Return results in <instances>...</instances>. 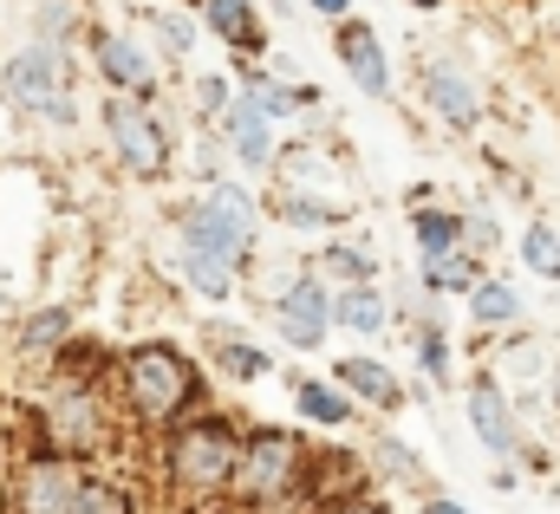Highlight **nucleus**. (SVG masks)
I'll return each mask as SVG.
<instances>
[{
  "label": "nucleus",
  "instance_id": "nucleus-35",
  "mask_svg": "<svg viewBox=\"0 0 560 514\" xmlns=\"http://www.w3.org/2000/svg\"><path fill=\"white\" fill-rule=\"evenodd\" d=\"M313 514H392L385 502H365V495H346V502H332V509H313Z\"/></svg>",
  "mask_w": 560,
  "mask_h": 514
},
{
  "label": "nucleus",
  "instance_id": "nucleus-24",
  "mask_svg": "<svg viewBox=\"0 0 560 514\" xmlns=\"http://www.w3.org/2000/svg\"><path fill=\"white\" fill-rule=\"evenodd\" d=\"M313 273L326 280V287H359V280H378V248L372 242H326L319 260H313Z\"/></svg>",
  "mask_w": 560,
  "mask_h": 514
},
{
  "label": "nucleus",
  "instance_id": "nucleus-6",
  "mask_svg": "<svg viewBox=\"0 0 560 514\" xmlns=\"http://www.w3.org/2000/svg\"><path fill=\"white\" fill-rule=\"evenodd\" d=\"M176 242L183 248H209L229 255L235 267H248V255L261 248V202L242 183H202V196L189 209H176Z\"/></svg>",
  "mask_w": 560,
  "mask_h": 514
},
{
  "label": "nucleus",
  "instance_id": "nucleus-3",
  "mask_svg": "<svg viewBox=\"0 0 560 514\" xmlns=\"http://www.w3.org/2000/svg\"><path fill=\"white\" fill-rule=\"evenodd\" d=\"M26 423H33V449L72 456V463H105L118 449L125 410H118L105 378H59V372H46V390L33 397Z\"/></svg>",
  "mask_w": 560,
  "mask_h": 514
},
{
  "label": "nucleus",
  "instance_id": "nucleus-13",
  "mask_svg": "<svg viewBox=\"0 0 560 514\" xmlns=\"http://www.w3.org/2000/svg\"><path fill=\"white\" fill-rule=\"evenodd\" d=\"M418 85H423V105H430L450 130H476L482 125V92L463 79V66H450V59H423Z\"/></svg>",
  "mask_w": 560,
  "mask_h": 514
},
{
  "label": "nucleus",
  "instance_id": "nucleus-4",
  "mask_svg": "<svg viewBox=\"0 0 560 514\" xmlns=\"http://www.w3.org/2000/svg\"><path fill=\"white\" fill-rule=\"evenodd\" d=\"M306 469H313V443L306 430H280V423H261V430H242V456H235V482H229V502L235 509H287L306 495Z\"/></svg>",
  "mask_w": 560,
  "mask_h": 514
},
{
  "label": "nucleus",
  "instance_id": "nucleus-38",
  "mask_svg": "<svg viewBox=\"0 0 560 514\" xmlns=\"http://www.w3.org/2000/svg\"><path fill=\"white\" fill-rule=\"evenodd\" d=\"M411 7H418V13H436V7H450V0H411Z\"/></svg>",
  "mask_w": 560,
  "mask_h": 514
},
{
  "label": "nucleus",
  "instance_id": "nucleus-11",
  "mask_svg": "<svg viewBox=\"0 0 560 514\" xmlns=\"http://www.w3.org/2000/svg\"><path fill=\"white\" fill-rule=\"evenodd\" d=\"M275 332L287 346H300V352H319V346H326V332H332V287H326L313 267L293 273L287 293L275 300Z\"/></svg>",
  "mask_w": 560,
  "mask_h": 514
},
{
  "label": "nucleus",
  "instance_id": "nucleus-33",
  "mask_svg": "<svg viewBox=\"0 0 560 514\" xmlns=\"http://www.w3.org/2000/svg\"><path fill=\"white\" fill-rule=\"evenodd\" d=\"M235 105V79L222 72H202L196 79V125H222V112Z\"/></svg>",
  "mask_w": 560,
  "mask_h": 514
},
{
  "label": "nucleus",
  "instance_id": "nucleus-32",
  "mask_svg": "<svg viewBox=\"0 0 560 514\" xmlns=\"http://www.w3.org/2000/svg\"><path fill=\"white\" fill-rule=\"evenodd\" d=\"M522 267H535L541 280H560V229L555 222H528L522 229Z\"/></svg>",
  "mask_w": 560,
  "mask_h": 514
},
{
  "label": "nucleus",
  "instance_id": "nucleus-23",
  "mask_svg": "<svg viewBox=\"0 0 560 514\" xmlns=\"http://www.w3.org/2000/svg\"><path fill=\"white\" fill-rule=\"evenodd\" d=\"M293 385V404L313 430H346L352 423V397L332 385V378H287Z\"/></svg>",
  "mask_w": 560,
  "mask_h": 514
},
{
  "label": "nucleus",
  "instance_id": "nucleus-20",
  "mask_svg": "<svg viewBox=\"0 0 560 514\" xmlns=\"http://www.w3.org/2000/svg\"><path fill=\"white\" fill-rule=\"evenodd\" d=\"M332 326L359 332V339H378L392 326V300L378 293V280H359V287H332Z\"/></svg>",
  "mask_w": 560,
  "mask_h": 514
},
{
  "label": "nucleus",
  "instance_id": "nucleus-14",
  "mask_svg": "<svg viewBox=\"0 0 560 514\" xmlns=\"http://www.w3.org/2000/svg\"><path fill=\"white\" fill-rule=\"evenodd\" d=\"M189 7H196V26H209L235 59H268V26L255 0H189Z\"/></svg>",
  "mask_w": 560,
  "mask_h": 514
},
{
  "label": "nucleus",
  "instance_id": "nucleus-34",
  "mask_svg": "<svg viewBox=\"0 0 560 514\" xmlns=\"http://www.w3.org/2000/svg\"><path fill=\"white\" fill-rule=\"evenodd\" d=\"M495 242H502V229H495L489 215H463V248H469V255H476V260L489 255Z\"/></svg>",
  "mask_w": 560,
  "mask_h": 514
},
{
  "label": "nucleus",
  "instance_id": "nucleus-2",
  "mask_svg": "<svg viewBox=\"0 0 560 514\" xmlns=\"http://www.w3.org/2000/svg\"><path fill=\"white\" fill-rule=\"evenodd\" d=\"M235 456H242V417H229V410L196 404L189 417H176L170 430H156V469H163V489H170L176 502H189V509L229 502Z\"/></svg>",
  "mask_w": 560,
  "mask_h": 514
},
{
  "label": "nucleus",
  "instance_id": "nucleus-5",
  "mask_svg": "<svg viewBox=\"0 0 560 514\" xmlns=\"http://www.w3.org/2000/svg\"><path fill=\"white\" fill-rule=\"evenodd\" d=\"M0 98L20 105L26 118L52 130L79 125V98H72V46H52V39H20L7 59H0Z\"/></svg>",
  "mask_w": 560,
  "mask_h": 514
},
{
  "label": "nucleus",
  "instance_id": "nucleus-28",
  "mask_svg": "<svg viewBox=\"0 0 560 514\" xmlns=\"http://www.w3.org/2000/svg\"><path fill=\"white\" fill-rule=\"evenodd\" d=\"M143 20H150V39H156L163 59H189L196 52V13H183V7H143Z\"/></svg>",
  "mask_w": 560,
  "mask_h": 514
},
{
  "label": "nucleus",
  "instance_id": "nucleus-30",
  "mask_svg": "<svg viewBox=\"0 0 560 514\" xmlns=\"http://www.w3.org/2000/svg\"><path fill=\"white\" fill-rule=\"evenodd\" d=\"M33 39H52V46L85 39V7L79 0H33Z\"/></svg>",
  "mask_w": 560,
  "mask_h": 514
},
{
  "label": "nucleus",
  "instance_id": "nucleus-27",
  "mask_svg": "<svg viewBox=\"0 0 560 514\" xmlns=\"http://www.w3.org/2000/svg\"><path fill=\"white\" fill-rule=\"evenodd\" d=\"M418 280H423V293H469L476 280H482V260L469 255V248H443V255H423L418 267Z\"/></svg>",
  "mask_w": 560,
  "mask_h": 514
},
{
  "label": "nucleus",
  "instance_id": "nucleus-16",
  "mask_svg": "<svg viewBox=\"0 0 560 514\" xmlns=\"http://www.w3.org/2000/svg\"><path fill=\"white\" fill-rule=\"evenodd\" d=\"M332 385L346 390L352 404H372V410H405V385H398V372H392L385 359L352 352V359H339V365H332Z\"/></svg>",
  "mask_w": 560,
  "mask_h": 514
},
{
  "label": "nucleus",
  "instance_id": "nucleus-26",
  "mask_svg": "<svg viewBox=\"0 0 560 514\" xmlns=\"http://www.w3.org/2000/svg\"><path fill=\"white\" fill-rule=\"evenodd\" d=\"M365 469L385 476V482H423L418 449H411L398 430H372V436H365Z\"/></svg>",
  "mask_w": 560,
  "mask_h": 514
},
{
  "label": "nucleus",
  "instance_id": "nucleus-25",
  "mask_svg": "<svg viewBox=\"0 0 560 514\" xmlns=\"http://www.w3.org/2000/svg\"><path fill=\"white\" fill-rule=\"evenodd\" d=\"M209 365H215L222 378H235V385H255V378L275 372V359H268L255 339H242V332H215V339H209Z\"/></svg>",
  "mask_w": 560,
  "mask_h": 514
},
{
  "label": "nucleus",
  "instance_id": "nucleus-37",
  "mask_svg": "<svg viewBox=\"0 0 560 514\" xmlns=\"http://www.w3.org/2000/svg\"><path fill=\"white\" fill-rule=\"evenodd\" d=\"M418 514H469V509H463V502H450V495H423Z\"/></svg>",
  "mask_w": 560,
  "mask_h": 514
},
{
  "label": "nucleus",
  "instance_id": "nucleus-10",
  "mask_svg": "<svg viewBox=\"0 0 560 514\" xmlns=\"http://www.w3.org/2000/svg\"><path fill=\"white\" fill-rule=\"evenodd\" d=\"M463 410H469V430H476V443H482L489 456H502V463H522V456H528V443H522V410H515V397L502 390V378L476 372L469 390H463Z\"/></svg>",
  "mask_w": 560,
  "mask_h": 514
},
{
  "label": "nucleus",
  "instance_id": "nucleus-9",
  "mask_svg": "<svg viewBox=\"0 0 560 514\" xmlns=\"http://www.w3.org/2000/svg\"><path fill=\"white\" fill-rule=\"evenodd\" d=\"M79 46H85L92 72L105 79V92H125V98H150V105H156V92H163V72H156V52L143 46L138 33L85 20V39H79Z\"/></svg>",
  "mask_w": 560,
  "mask_h": 514
},
{
  "label": "nucleus",
  "instance_id": "nucleus-18",
  "mask_svg": "<svg viewBox=\"0 0 560 514\" xmlns=\"http://www.w3.org/2000/svg\"><path fill=\"white\" fill-rule=\"evenodd\" d=\"M72 332H79L72 306H59V300H52V306H33L26 319H13V352H20V359H33V365H46Z\"/></svg>",
  "mask_w": 560,
  "mask_h": 514
},
{
  "label": "nucleus",
  "instance_id": "nucleus-22",
  "mask_svg": "<svg viewBox=\"0 0 560 514\" xmlns=\"http://www.w3.org/2000/svg\"><path fill=\"white\" fill-rule=\"evenodd\" d=\"M72 514H138V489H131L118 469L85 463V482H79V502H72Z\"/></svg>",
  "mask_w": 560,
  "mask_h": 514
},
{
  "label": "nucleus",
  "instance_id": "nucleus-21",
  "mask_svg": "<svg viewBox=\"0 0 560 514\" xmlns=\"http://www.w3.org/2000/svg\"><path fill=\"white\" fill-rule=\"evenodd\" d=\"M275 209H280L287 229H339V222L352 215L339 196H319V189H300V183H280Z\"/></svg>",
  "mask_w": 560,
  "mask_h": 514
},
{
  "label": "nucleus",
  "instance_id": "nucleus-39",
  "mask_svg": "<svg viewBox=\"0 0 560 514\" xmlns=\"http://www.w3.org/2000/svg\"><path fill=\"white\" fill-rule=\"evenodd\" d=\"M555 397H560V372H555Z\"/></svg>",
  "mask_w": 560,
  "mask_h": 514
},
{
  "label": "nucleus",
  "instance_id": "nucleus-7",
  "mask_svg": "<svg viewBox=\"0 0 560 514\" xmlns=\"http://www.w3.org/2000/svg\"><path fill=\"white\" fill-rule=\"evenodd\" d=\"M98 130H105V150H112V163H118L125 176H138V183H163V176H170V163H176V137H170V125L156 118L150 98L105 92V105H98Z\"/></svg>",
  "mask_w": 560,
  "mask_h": 514
},
{
  "label": "nucleus",
  "instance_id": "nucleus-8",
  "mask_svg": "<svg viewBox=\"0 0 560 514\" xmlns=\"http://www.w3.org/2000/svg\"><path fill=\"white\" fill-rule=\"evenodd\" d=\"M79 482H85V463L52 456V449H26L0 482V514H72Z\"/></svg>",
  "mask_w": 560,
  "mask_h": 514
},
{
  "label": "nucleus",
  "instance_id": "nucleus-15",
  "mask_svg": "<svg viewBox=\"0 0 560 514\" xmlns=\"http://www.w3.org/2000/svg\"><path fill=\"white\" fill-rule=\"evenodd\" d=\"M222 143L235 150V163H248V170H275V156H280V137H275V118L255 105V98H242L235 92V105L222 112Z\"/></svg>",
  "mask_w": 560,
  "mask_h": 514
},
{
  "label": "nucleus",
  "instance_id": "nucleus-19",
  "mask_svg": "<svg viewBox=\"0 0 560 514\" xmlns=\"http://www.w3.org/2000/svg\"><path fill=\"white\" fill-rule=\"evenodd\" d=\"M176 267H183V287H189L196 300H209V306L235 300V287H242V267L229 255H209V248H183V242H176Z\"/></svg>",
  "mask_w": 560,
  "mask_h": 514
},
{
  "label": "nucleus",
  "instance_id": "nucleus-36",
  "mask_svg": "<svg viewBox=\"0 0 560 514\" xmlns=\"http://www.w3.org/2000/svg\"><path fill=\"white\" fill-rule=\"evenodd\" d=\"M306 13H319V20H346L352 0H306Z\"/></svg>",
  "mask_w": 560,
  "mask_h": 514
},
{
  "label": "nucleus",
  "instance_id": "nucleus-12",
  "mask_svg": "<svg viewBox=\"0 0 560 514\" xmlns=\"http://www.w3.org/2000/svg\"><path fill=\"white\" fill-rule=\"evenodd\" d=\"M332 46H339V66L352 72V85L365 98H392V59H385V39L365 26V20H332Z\"/></svg>",
  "mask_w": 560,
  "mask_h": 514
},
{
  "label": "nucleus",
  "instance_id": "nucleus-29",
  "mask_svg": "<svg viewBox=\"0 0 560 514\" xmlns=\"http://www.w3.org/2000/svg\"><path fill=\"white\" fill-rule=\"evenodd\" d=\"M411 235H418V255L463 248V215H456V209H436V202H418V209H411Z\"/></svg>",
  "mask_w": 560,
  "mask_h": 514
},
{
  "label": "nucleus",
  "instance_id": "nucleus-31",
  "mask_svg": "<svg viewBox=\"0 0 560 514\" xmlns=\"http://www.w3.org/2000/svg\"><path fill=\"white\" fill-rule=\"evenodd\" d=\"M411 346H418V365L430 372V385H450L456 378V359H450V339H443V313L411 326Z\"/></svg>",
  "mask_w": 560,
  "mask_h": 514
},
{
  "label": "nucleus",
  "instance_id": "nucleus-17",
  "mask_svg": "<svg viewBox=\"0 0 560 514\" xmlns=\"http://www.w3.org/2000/svg\"><path fill=\"white\" fill-rule=\"evenodd\" d=\"M463 300H469L476 332H522V319H528V300L515 293V280H495V273H482Z\"/></svg>",
  "mask_w": 560,
  "mask_h": 514
},
{
  "label": "nucleus",
  "instance_id": "nucleus-1",
  "mask_svg": "<svg viewBox=\"0 0 560 514\" xmlns=\"http://www.w3.org/2000/svg\"><path fill=\"white\" fill-rule=\"evenodd\" d=\"M112 397H118L131 430L156 436L176 417H189L196 404H209V372L170 339H138L112 359Z\"/></svg>",
  "mask_w": 560,
  "mask_h": 514
}]
</instances>
